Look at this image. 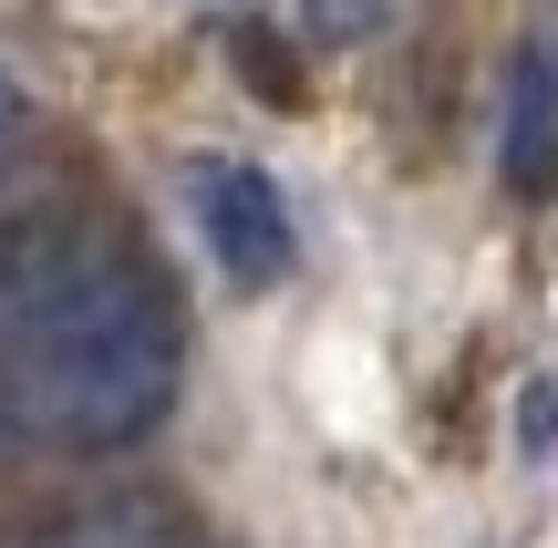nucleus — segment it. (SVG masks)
<instances>
[{
	"mask_svg": "<svg viewBox=\"0 0 558 548\" xmlns=\"http://www.w3.org/2000/svg\"><path fill=\"white\" fill-rule=\"evenodd\" d=\"M186 197H197V228H207V248H218L228 280L259 290V280L290 269V197L269 186V166L207 156V166H186Z\"/></svg>",
	"mask_w": 558,
	"mask_h": 548,
	"instance_id": "f03ea898",
	"label": "nucleus"
},
{
	"mask_svg": "<svg viewBox=\"0 0 558 548\" xmlns=\"http://www.w3.org/2000/svg\"><path fill=\"white\" fill-rule=\"evenodd\" d=\"M497 176L518 186V197H548V186H558V62L548 52H518V73H507Z\"/></svg>",
	"mask_w": 558,
	"mask_h": 548,
	"instance_id": "7ed1b4c3",
	"label": "nucleus"
},
{
	"mask_svg": "<svg viewBox=\"0 0 558 548\" xmlns=\"http://www.w3.org/2000/svg\"><path fill=\"white\" fill-rule=\"evenodd\" d=\"M21 145H32V94H21V83L0 73V176L21 166Z\"/></svg>",
	"mask_w": 558,
	"mask_h": 548,
	"instance_id": "39448f33",
	"label": "nucleus"
},
{
	"mask_svg": "<svg viewBox=\"0 0 558 548\" xmlns=\"http://www.w3.org/2000/svg\"><path fill=\"white\" fill-rule=\"evenodd\" d=\"M300 21H311V41H362L383 32V0H300Z\"/></svg>",
	"mask_w": 558,
	"mask_h": 548,
	"instance_id": "20e7f679",
	"label": "nucleus"
},
{
	"mask_svg": "<svg viewBox=\"0 0 558 548\" xmlns=\"http://www.w3.org/2000/svg\"><path fill=\"white\" fill-rule=\"evenodd\" d=\"M135 548H197V538H166V528H145V538H135Z\"/></svg>",
	"mask_w": 558,
	"mask_h": 548,
	"instance_id": "0eeeda50",
	"label": "nucleus"
},
{
	"mask_svg": "<svg viewBox=\"0 0 558 548\" xmlns=\"http://www.w3.org/2000/svg\"><path fill=\"white\" fill-rule=\"evenodd\" d=\"M0 404L21 435L73 455L135 446L177 404V290L135 248L83 239L0 342Z\"/></svg>",
	"mask_w": 558,
	"mask_h": 548,
	"instance_id": "f257e3e1",
	"label": "nucleus"
},
{
	"mask_svg": "<svg viewBox=\"0 0 558 548\" xmlns=\"http://www.w3.org/2000/svg\"><path fill=\"white\" fill-rule=\"evenodd\" d=\"M518 435H527V455H548V446H558V393H548V383H527V404H518Z\"/></svg>",
	"mask_w": 558,
	"mask_h": 548,
	"instance_id": "423d86ee",
	"label": "nucleus"
}]
</instances>
